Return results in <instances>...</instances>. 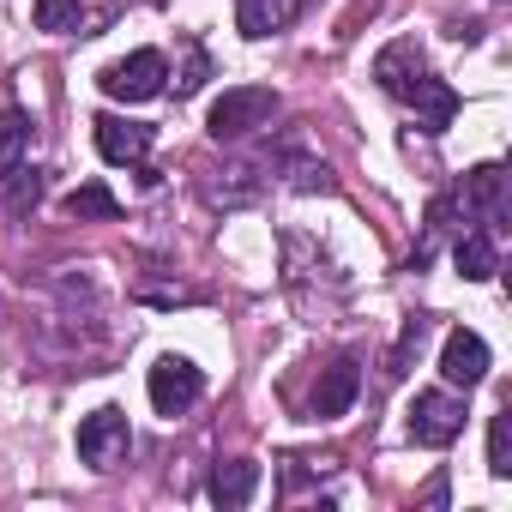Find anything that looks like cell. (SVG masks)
I'll return each mask as SVG.
<instances>
[{
	"label": "cell",
	"instance_id": "1",
	"mask_svg": "<svg viewBox=\"0 0 512 512\" xmlns=\"http://www.w3.org/2000/svg\"><path fill=\"white\" fill-rule=\"evenodd\" d=\"M272 115H278V91H272V85H235V91H223V97L211 103L205 133H211L217 145H223V139H247V133L272 127Z\"/></svg>",
	"mask_w": 512,
	"mask_h": 512
},
{
	"label": "cell",
	"instance_id": "2",
	"mask_svg": "<svg viewBox=\"0 0 512 512\" xmlns=\"http://www.w3.org/2000/svg\"><path fill=\"white\" fill-rule=\"evenodd\" d=\"M97 85H103V97H115V103H151V97H163V85H169V61H163L157 49H133L127 61L103 67Z\"/></svg>",
	"mask_w": 512,
	"mask_h": 512
},
{
	"label": "cell",
	"instance_id": "3",
	"mask_svg": "<svg viewBox=\"0 0 512 512\" xmlns=\"http://www.w3.org/2000/svg\"><path fill=\"white\" fill-rule=\"evenodd\" d=\"M145 392H151V410L175 422V416H187V410L199 404V392H205V374H199L187 356H157V368H151Z\"/></svg>",
	"mask_w": 512,
	"mask_h": 512
},
{
	"label": "cell",
	"instance_id": "4",
	"mask_svg": "<svg viewBox=\"0 0 512 512\" xmlns=\"http://www.w3.org/2000/svg\"><path fill=\"white\" fill-rule=\"evenodd\" d=\"M127 452H133V428H127V410L103 404V410H91V416L79 422V458H85L91 470H115Z\"/></svg>",
	"mask_w": 512,
	"mask_h": 512
},
{
	"label": "cell",
	"instance_id": "5",
	"mask_svg": "<svg viewBox=\"0 0 512 512\" xmlns=\"http://www.w3.org/2000/svg\"><path fill=\"white\" fill-rule=\"evenodd\" d=\"M458 434H464V398L458 392H416V404H410V440L440 452Z\"/></svg>",
	"mask_w": 512,
	"mask_h": 512
},
{
	"label": "cell",
	"instance_id": "6",
	"mask_svg": "<svg viewBox=\"0 0 512 512\" xmlns=\"http://www.w3.org/2000/svg\"><path fill=\"white\" fill-rule=\"evenodd\" d=\"M458 199H464V211H470L482 229H500V223H506V169H500V163H476V169L464 175Z\"/></svg>",
	"mask_w": 512,
	"mask_h": 512
},
{
	"label": "cell",
	"instance_id": "7",
	"mask_svg": "<svg viewBox=\"0 0 512 512\" xmlns=\"http://www.w3.org/2000/svg\"><path fill=\"white\" fill-rule=\"evenodd\" d=\"M440 374H446V386H482L488 380V344L470 332V326H458V332H446V344H440Z\"/></svg>",
	"mask_w": 512,
	"mask_h": 512
},
{
	"label": "cell",
	"instance_id": "8",
	"mask_svg": "<svg viewBox=\"0 0 512 512\" xmlns=\"http://www.w3.org/2000/svg\"><path fill=\"white\" fill-rule=\"evenodd\" d=\"M97 127V151H103V163H145L151 157V127L145 121H127V115H97L91 121Z\"/></svg>",
	"mask_w": 512,
	"mask_h": 512
},
{
	"label": "cell",
	"instance_id": "9",
	"mask_svg": "<svg viewBox=\"0 0 512 512\" xmlns=\"http://www.w3.org/2000/svg\"><path fill=\"white\" fill-rule=\"evenodd\" d=\"M356 392H362V362L356 356H338L320 374V386H314V422H338L356 404Z\"/></svg>",
	"mask_w": 512,
	"mask_h": 512
},
{
	"label": "cell",
	"instance_id": "10",
	"mask_svg": "<svg viewBox=\"0 0 512 512\" xmlns=\"http://www.w3.org/2000/svg\"><path fill=\"white\" fill-rule=\"evenodd\" d=\"M422 73H428V61H422V49H416V43H386V49L374 55V79H380V91H386V97H398V103L416 91V79H422Z\"/></svg>",
	"mask_w": 512,
	"mask_h": 512
},
{
	"label": "cell",
	"instance_id": "11",
	"mask_svg": "<svg viewBox=\"0 0 512 512\" xmlns=\"http://www.w3.org/2000/svg\"><path fill=\"white\" fill-rule=\"evenodd\" d=\"M404 103L416 109V127H422V133H446V127H452V115H458V91H452L446 79H434V73H422V79H416V91H410Z\"/></svg>",
	"mask_w": 512,
	"mask_h": 512
},
{
	"label": "cell",
	"instance_id": "12",
	"mask_svg": "<svg viewBox=\"0 0 512 512\" xmlns=\"http://www.w3.org/2000/svg\"><path fill=\"white\" fill-rule=\"evenodd\" d=\"M452 266L464 284H488L500 272V247H494V229H464L458 247H452Z\"/></svg>",
	"mask_w": 512,
	"mask_h": 512
},
{
	"label": "cell",
	"instance_id": "13",
	"mask_svg": "<svg viewBox=\"0 0 512 512\" xmlns=\"http://www.w3.org/2000/svg\"><path fill=\"white\" fill-rule=\"evenodd\" d=\"M253 494H260V464H253V458H229V464L211 470V500L223 512H241Z\"/></svg>",
	"mask_w": 512,
	"mask_h": 512
},
{
	"label": "cell",
	"instance_id": "14",
	"mask_svg": "<svg viewBox=\"0 0 512 512\" xmlns=\"http://www.w3.org/2000/svg\"><path fill=\"white\" fill-rule=\"evenodd\" d=\"M302 0H235V31L241 37H272L296 19Z\"/></svg>",
	"mask_w": 512,
	"mask_h": 512
},
{
	"label": "cell",
	"instance_id": "15",
	"mask_svg": "<svg viewBox=\"0 0 512 512\" xmlns=\"http://www.w3.org/2000/svg\"><path fill=\"white\" fill-rule=\"evenodd\" d=\"M31 139H37V121L25 109H0V181L19 175V163L31 157Z\"/></svg>",
	"mask_w": 512,
	"mask_h": 512
},
{
	"label": "cell",
	"instance_id": "16",
	"mask_svg": "<svg viewBox=\"0 0 512 512\" xmlns=\"http://www.w3.org/2000/svg\"><path fill=\"white\" fill-rule=\"evenodd\" d=\"M67 217H79V223H115L121 217V199L103 181H85V187L67 193Z\"/></svg>",
	"mask_w": 512,
	"mask_h": 512
},
{
	"label": "cell",
	"instance_id": "17",
	"mask_svg": "<svg viewBox=\"0 0 512 512\" xmlns=\"http://www.w3.org/2000/svg\"><path fill=\"white\" fill-rule=\"evenodd\" d=\"M422 338H428V320H422V314L404 320V332H398V344H392V356H386V380H404V374H410V356L422 350Z\"/></svg>",
	"mask_w": 512,
	"mask_h": 512
},
{
	"label": "cell",
	"instance_id": "18",
	"mask_svg": "<svg viewBox=\"0 0 512 512\" xmlns=\"http://www.w3.org/2000/svg\"><path fill=\"white\" fill-rule=\"evenodd\" d=\"M488 476H512V410H500L494 422H488Z\"/></svg>",
	"mask_w": 512,
	"mask_h": 512
},
{
	"label": "cell",
	"instance_id": "19",
	"mask_svg": "<svg viewBox=\"0 0 512 512\" xmlns=\"http://www.w3.org/2000/svg\"><path fill=\"white\" fill-rule=\"evenodd\" d=\"M79 25H85V7H79V0H37V31L67 37V31H79Z\"/></svg>",
	"mask_w": 512,
	"mask_h": 512
},
{
	"label": "cell",
	"instance_id": "20",
	"mask_svg": "<svg viewBox=\"0 0 512 512\" xmlns=\"http://www.w3.org/2000/svg\"><path fill=\"white\" fill-rule=\"evenodd\" d=\"M205 79H211V61H205V49L193 43V49H187V73L175 79V97H193V91H199Z\"/></svg>",
	"mask_w": 512,
	"mask_h": 512
},
{
	"label": "cell",
	"instance_id": "21",
	"mask_svg": "<svg viewBox=\"0 0 512 512\" xmlns=\"http://www.w3.org/2000/svg\"><path fill=\"white\" fill-rule=\"evenodd\" d=\"M290 187H302V193L332 187V169H326V163H314V157H302V163H290Z\"/></svg>",
	"mask_w": 512,
	"mask_h": 512
},
{
	"label": "cell",
	"instance_id": "22",
	"mask_svg": "<svg viewBox=\"0 0 512 512\" xmlns=\"http://www.w3.org/2000/svg\"><path fill=\"white\" fill-rule=\"evenodd\" d=\"M37 199H43V175L31 169V181H19V193H13V205L25 211V205H37Z\"/></svg>",
	"mask_w": 512,
	"mask_h": 512
}]
</instances>
